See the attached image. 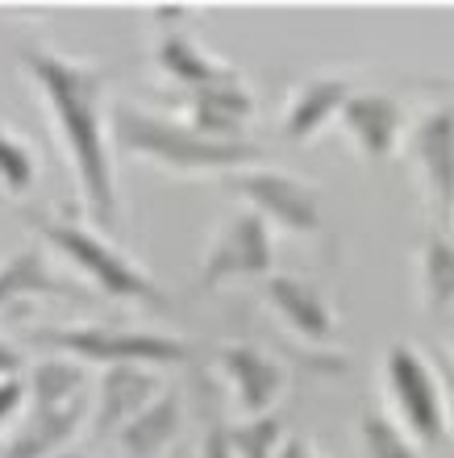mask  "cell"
Wrapping results in <instances>:
<instances>
[{"label":"cell","instance_id":"1","mask_svg":"<svg viewBox=\"0 0 454 458\" xmlns=\"http://www.w3.org/2000/svg\"><path fill=\"white\" fill-rule=\"evenodd\" d=\"M25 80L34 84L50 113V125L67 150V167L75 175L84 213L117 233L121 229V200L113 180V155H108V121H105V92L108 75L88 63L63 59L59 50L25 42L17 50Z\"/></svg>","mask_w":454,"mask_h":458},{"label":"cell","instance_id":"2","mask_svg":"<svg viewBox=\"0 0 454 458\" xmlns=\"http://www.w3.org/2000/svg\"><path fill=\"white\" fill-rule=\"evenodd\" d=\"M108 133L121 155H133L142 163H155L176 175H201V171H242L259 158V146L251 142H209L188 125L158 113H146L138 105H117L108 117Z\"/></svg>","mask_w":454,"mask_h":458},{"label":"cell","instance_id":"3","mask_svg":"<svg viewBox=\"0 0 454 458\" xmlns=\"http://www.w3.org/2000/svg\"><path fill=\"white\" fill-rule=\"evenodd\" d=\"M34 229L96 292H105L113 301L146 304V309H155V313H167L171 309L163 288H158L138 263H130L108 238H100V233H92V229H84V225H75V221H47V217H34Z\"/></svg>","mask_w":454,"mask_h":458},{"label":"cell","instance_id":"4","mask_svg":"<svg viewBox=\"0 0 454 458\" xmlns=\"http://www.w3.org/2000/svg\"><path fill=\"white\" fill-rule=\"evenodd\" d=\"M30 342L55 354H72L75 362H188L192 346L167 334H146V329H117V326H72V329H47L38 326L30 329Z\"/></svg>","mask_w":454,"mask_h":458},{"label":"cell","instance_id":"5","mask_svg":"<svg viewBox=\"0 0 454 458\" xmlns=\"http://www.w3.org/2000/svg\"><path fill=\"white\" fill-rule=\"evenodd\" d=\"M388 392L400 412V429L421 446H450V421H446V400L438 387V375L430 371V362L421 359V350L413 342H392L388 346Z\"/></svg>","mask_w":454,"mask_h":458},{"label":"cell","instance_id":"6","mask_svg":"<svg viewBox=\"0 0 454 458\" xmlns=\"http://www.w3.org/2000/svg\"><path fill=\"white\" fill-rule=\"evenodd\" d=\"M226 188L251 205L254 217L271 221L287 233H317L321 229V200L309 180H296L287 171L242 167L226 175Z\"/></svg>","mask_w":454,"mask_h":458},{"label":"cell","instance_id":"7","mask_svg":"<svg viewBox=\"0 0 454 458\" xmlns=\"http://www.w3.org/2000/svg\"><path fill=\"white\" fill-rule=\"evenodd\" d=\"M275 250H271V229L254 213H238L221 229V238L209 246L201 267V288L217 292L226 279H246V276H271Z\"/></svg>","mask_w":454,"mask_h":458},{"label":"cell","instance_id":"8","mask_svg":"<svg viewBox=\"0 0 454 458\" xmlns=\"http://www.w3.org/2000/svg\"><path fill=\"white\" fill-rule=\"evenodd\" d=\"M413 163L421 171V188L430 200L433 217L450 213L454 196V113L450 105H438L417 121L413 130Z\"/></svg>","mask_w":454,"mask_h":458},{"label":"cell","instance_id":"9","mask_svg":"<svg viewBox=\"0 0 454 458\" xmlns=\"http://www.w3.org/2000/svg\"><path fill=\"white\" fill-rule=\"evenodd\" d=\"M221 362V375L234 387V400L246 417H263L271 412V404L284 396V367L275 359H267L259 346H246V342H229L217 354Z\"/></svg>","mask_w":454,"mask_h":458},{"label":"cell","instance_id":"10","mask_svg":"<svg viewBox=\"0 0 454 458\" xmlns=\"http://www.w3.org/2000/svg\"><path fill=\"white\" fill-rule=\"evenodd\" d=\"M338 117H342V130L350 133V142L359 146V155L367 163H383L400 142V130H405V109L383 92H350Z\"/></svg>","mask_w":454,"mask_h":458},{"label":"cell","instance_id":"11","mask_svg":"<svg viewBox=\"0 0 454 458\" xmlns=\"http://www.w3.org/2000/svg\"><path fill=\"white\" fill-rule=\"evenodd\" d=\"M263 296L275 309V317H279L292 334H300L304 342H317V346H321V342H330L338 334V321H334V313H330V304H325L321 288L309 284V279L267 276Z\"/></svg>","mask_w":454,"mask_h":458},{"label":"cell","instance_id":"12","mask_svg":"<svg viewBox=\"0 0 454 458\" xmlns=\"http://www.w3.org/2000/svg\"><path fill=\"white\" fill-rule=\"evenodd\" d=\"M188 117L192 133H201L209 142H242V130L254 117V97L242 80L188 92Z\"/></svg>","mask_w":454,"mask_h":458},{"label":"cell","instance_id":"13","mask_svg":"<svg viewBox=\"0 0 454 458\" xmlns=\"http://www.w3.org/2000/svg\"><path fill=\"white\" fill-rule=\"evenodd\" d=\"M158 396V379L150 367L138 362H117L105 367L100 379V400H96V434L100 437H117L138 412Z\"/></svg>","mask_w":454,"mask_h":458},{"label":"cell","instance_id":"14","mask_svg":"<svg viewBox=\"0 0 454 458\" xmlns=\"http://www.w3.org/2000/svg\"><path fill=\"white\" fill-rule=\"evenodd\" d=\"M347 97H350V84L342 80V75H317V80H304V84L296 88L292 105H287L284 125H279L284 138L287 142H309V138H317V133L342 113Z\"/></svg>","mask_w":454,"mask_h":458},{"label":"cell","instance_id":"15","mask_svg":"<svg viewBox=\"0 0 454 458\" xmlns=\"http://www.w3.org/2000/svg\"><path fill=\"white\" fill-rule=\"evenodd\" d=\"M184 425V400L180 392H158L138 417L117 434L121 450L130 458H158L163 450L176 442Z\"/></svg>","mask_w":454,"mask_h":458},{"label":"cell","instance_id":"16","mask_svg":"<svg viewBox=\"0 0 454 458\" xmlns=\"http://www.w3.org/2000/svg\"><path fill=\"white\" fill-rule=\"evenodd\" d=\"M155 63H158V72L167 75L171 84L188 88V92H196V88H213V84H229V80H242L234 67L217 63L209 50L196 47V42L184 38V34L163 38V42L155 47Z\"/></svg>","mask_w":454,"mask_h":458},{"label":"cell","instance_id":"17","mask_svg":"<svg viewBox=\"0 0 454 458\" xmlns=\"http://www.w3.org/2000/svg\"><path fill=\"white\" fill-rule=\"evenodd\" d=\"M38 296H72V284H63L47 267L42 250H17L0 263V313L17 309L21 301H38Z\"/></svg>","mask_w":454,"mask_h":458},{"label":"cell","instance_id":"18","mask_svg":"<svg viewBox=\"0 0 454 458\" xmlns=\"http://www.w3.org/2000/svg\"><path fill=\"white\" fill-rule=\"evenodd\" d=\"M84 421V400H75L67 409H55V412H30V421L9 437V446L0 450V458H50L59 454L72 434L80 429Z\"/></svg>","mask_w":454,"mask_h":458},{"label":"cell","instance_id":"19","mask_svg":"<svg viewBox=\"0 0 454 458\" xmlns=\"http://www.w3.org/2000/svg\"><path fill=\"white\" fill-rule=\"evenodd\" d=\"M84 362L75 359H47L38 362L34 371H30V404H34V412H55V409H67V404H75L80 400V392H84Z\"/></svg>","mask_w":454,"mask_h":458},{"label":"cell","instance_id":"20","mask_svg":"<svg viewBox=\"0 0 454 458\" xmlns=\"http://www.w3.org/2000/svg\"><path fill=\"white\" fill-rule=\"evenodd\" d=\"M421 296H425V309L430 317L446 321L450 317V301H454V246L442 229H433L425 238V250H421Z\"/></svg>","mask_w":454,"mask_h":458},{"label":"cell","instance_id":"21","mask_svg":"<svg viewBox=\"0 0 454 458\" xmlns=\"http://www.w3.org/2000/svg\"><path fill=\"white\" fill-rule=\"evenodd\" d=\"M359 437H363L367 458H417V442L400 429V421H392V417L380 409L363 412Z\"/></svg>","mask_w":454,"mask_h":458},{"label":"cell","instance_id":"22","mask_svg":"<svg viewBox=\"0 0 454 458\" xmlns=\"http://www.w3.org/2000/svg\"><path fill=\"white\" fill-rule=\"evenodd\" d=\"M226 437L234 458H275V450L284 442V421L275 412L246 417L242 425H226Z\"/></svg>","mask_w":454,"mask_h":458},{"label":"cell","instance_id":"23","mask_svg":"<svg viewBox=\"0 0 454 458\" xmlns=\"http://www.w3.org/2000/svg\"><path fill=\"white\" fill-rule=\"evenodd\" d=\"M34 180H38V163L30 155V146L0 125V192L25 196L34 188Z\"/></svg>","mask_w":454,"mask_h":458},{"label":"cell","instance_id":"24","mask_svg":"<svg viewBox=\"0 0 454 458\" xmlns=\"http://www.w3.org/2000/svg\"><path fill=\"white\" fill-rule=\"evenodd\" d=\"M201 458H234V450H229V437H226V425H209V429H204Z\"/></svg>","mask_w":454,"mask_h":458},{"label":"cell","instance_id":"25","mask_svg":"<svg viewBox=\"0 0 454 458\" xmlns=\"http://www.w3.org/2000/svg\"><path fill=\"white\" fill-rule=\"evenodd\" d=\"M21 400H25L21 379H0V425L9 421L17 409H21Z\"/></svg>","mask_w":454,"mask_h":458},{"label":"cell","instance_id":"26","mask_svg":"<svg viewBox=\"0 0 454 458\" xmlns=\"http://www.w3.org/2000/svg\"><path fill=\"white\" fill-rule=\"evenodd\" d=\"M275 458H321V454H317V446L304 442V437H284L279 450H275Z\"/></svg>","mask_w":454,"mask_h":458},{"label":"cell","instance_id":"27","mask_svg":"<svg viewBox=\"0 0 454 458\" xmlns=\"http://www.w3.org/2000/svg\"><path fill=\"white\" fill-rule=\"evenodd\" d=\"M21 375V354L0 338V379H17Z\"/></svg>","mask_w":454,"mask_h":458},{"label":"cell","instance_id":"28","mask_svg":"<svg viewBox=\"0 0 454 458\" xmlns=\"http://www.w3.org/2000/svg\"><path fill=\"white\" fill-rule=\"evenodd\" d=\"M155 17H158V25H176L184 17V9H180V4H171V9H167V4H158Z\"/></svg>","mask_w":454,"mask_h":458},{"label":"cell","instance_id":"29","mask_svg":"<svg viewBox=\"0 0 454 458\" xmlns=\"http://www.w3.org/2000/svg\"><path fill=\"white\" fill-rule=\"evenodd\" d=\"M50 458H92V454H80V450H59V454H50Z\"/></svg>","mask_w":454,"mask_h":458}]
</instances>
